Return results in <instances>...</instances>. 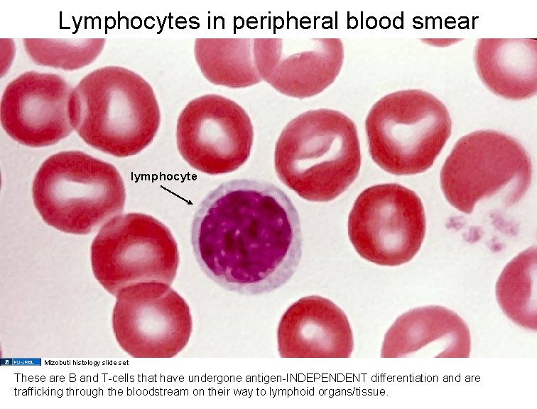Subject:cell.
Listing matches in <instances>:
<instances>
[{
	"mask_svg": "<svg viewBox=\"0 0 537 409\" xmlns=\"http://www.w3.org/2000/svg\"><path fill=\"white\" fill-rule=\"evenodd\" d=\"M190 241L210 278L245 295L287 283L302 254L300 218L291 199L256 180L235 179L212 190L195 212Z\"/></svg>",
	"mask_w": 537,
	"mask_h": 409,
	"instance_id": "obj_1",
	"label": "cell"
},
{
	"mask_svg": "<svg viewBox=\"0 0 537 409\" xmlns=\"http://www.w3.org/2000/svg\"><path fill=\"white\" fill-rule=\"evenodd\" d=\"M68 112L73 130L86 143L119 158L146 148L161 123L150 84L119 66H105L85 75L72 90Z\"/></svg>",
	"mask_w": 537,
	"mask_h": 409,
	"instance_id": "obj_2",
	"label": "cell"
},
{
	"mask_svg": "<svg viewBox=\"0 0 537 409\" xmlns=\"http://www.w3.org/2000/svg\"><path fill=\"white\" fill-rule=\"evenodd\" d=\"M362 163L357 129L341 111H306L291 120L275 146L278 178L300 197L332 200L356 180Z\"/></svg>",
	"mask_w": 537,
	"mask_h": 409,
	"instance_id": "obj_3",
	"label": "cell"
},
{
	"mask_svg": "<svg viewBox=\"0 0 537 409\" xmlns=\"http://www.w3.org/2000/svg\"><path fill=\"white\" fill-rule=\"evenodd\" d=\"M32 196L47 224L65 233L87 234L123 211L126 190L113 165L82 151H67L41 164Z\"/></svg>",
	"mask_w": 537,
	"mask_h": 409,
	"instance_id": "obj_4",
	"label": "cell"
},
{
	"mask_svg": "<svg viewBox=\"0 0 537 409\" xmlns=\"http://www.w3.org/2000/svg\"><path fill=\"white\" fill-rule=\"evenodd\" d=\"M373 161L396 175L426 171L434 163L452 131L445 104L425 91H396L379 99L365 119Z\"/></svg>",
	"mask_w": 537,
	"mask_h": 409,
	"instance_id": "obj_5",
	"label": "cell"
},
{
	"mask_svg": "<svg viewBox=\"0 0 537 409\" xmlns=\"http://www.w3.org/2000/svg\"><path fill=\"white\" fill-rule=\"evenodd\" d=\"M532 176L530 156L513 137L493 130H479L460 138L440 174L448 202L470 214L476 203L503 195L506 204L518 202Z\"/></svg>",
	"mask_w": 537,
	"mask_h": 409,
	"instance_id": "obj_6",
	"label": "cell"
},
{
	"mask_svg": "<svg viewBox=\"0 0 537 409\" xmlns=\"http://www.w3.org/2000/svg\"><path fill=\"white\" fill-rule=\"evenodd\" d=\"M90 258L94 277L114 296L139 282L170 285L179 264L178 244L168 227L151 215L134 212L119 214L102 226Z\"/></svg>",
	"mask_w": 537,
	"mask_h": 409,
	"instance_id": "obj_7",
	"label": "cell"
},
{
	"mask_svg": "<svg viewBox=\"0 0 537 409\" xmlns=\"http://www.w3.org/2000/svg\"><path fill=\"white\" fill-rule=\"evenodd\" d=\"M425 229L420 197L397 183L376 185L363 190L347 222L349 238L358 254L386 266L410 261L421 247Z\"/></svg>",
	"mask_w": 537,
	"mask_h": 409,
	"instance_id": "obj_8",
	"label": "cell"
},
{
	"mask_svg": "<svg viewBox=\"0 0 537 409\" xmlns=\"http://www.w3.org/2000/svg\"><path fill=\"white\" fill-rule=\"evenodd\" d=\"M114 296L112 329L128 354L172 358L187 345L192 329L190 308L170 285L139 282L122 288Z\"/></svg>",
	"mask_w": 537,
	"mask_h": 409,
	"instance_id": "obj_9",
	"label": "cell"
},
{
	"mask_svg": "<svg viewBox=\"0 0 537 409\" xmlns=\"http://www.w3.org/2000/svg\"><path fill=\"white\" fill-rule=\"evenodd\" d=\"M253 139V126L246 111L219 94L191 100L178 119L180 154L192 168L208 175L231 173L244 164Z\"/></svg>",
	"mask_w": 537,
	"mask_h": 409,
	"instance_id": "obj_10",
	"label": "cell"
},
{
	"mask_svg": "<svg viewBox=\"0 0 537 409\" xmlns=\"http://www.w3.org/2000/svg\"><path fill=\"white\" fill-rule=\"evenodd\" d=\"M71 85L55 73L25 72L6 87L1 124L18 143L33 148L55 144L73 131L68 107Z\"/></svg>",
	"mask_w": 537,
	"mask_h": 409,
	"instance_id": "obj_11",
	"label": "cell"
},
{
	"mask_svg": "<svg viewBox=\"0 0 537 409\" xmlns=\"http://www.w3.org/2000/svg\"><path fill=\"white\" fill-rule=\"evenodd\" d=\"M262 80L280 93L305 99L322 92L338 76L344 60L340 38H254Z\"/></svg>",
	"mask_w": 537,
	"mask_h": 409,
	"instance_id": "obj_12",
	"label": "cell"
},
{
	"mask_svg": "<svg viewBox=\"0 0 537 409\" xmlns=\"http://www.w3.org/2000/svg\"><path fill=\"white\" fill-rule=\"evenodd\" d=\"M282 358H349L352 328L345 312L327 298L311 295L293 302L277 329Z\"/></svg>",
	"mask_w": 537,
	"mask_h": 409,
	"instance_id": "obj_13",
	"label": "cell"
},
{
	"mask_svg": "<svg viewBox=\"0 0 537 409\" xmlns=\"http://www.w3.org/2000/svg\"><path fill=\"white\" fill-rule=\"evenodd\" d=\"M435 345L438 358H469L471 336L466 322L443 306L427 305L400 315L385 334L381 358H401Z\"/></svg>",
	"mask_w": 537,
	"mask_h": 409,
	"instance_id": "obj_14",
	"label": "cell"
},
{
	"mask_svg": "<svg viewBox=\"0 0 537 409\" xmlns=\"http://www.w3.org/2000/svg\"><path fill=\"white\" fill-rule=\"evenodd\" d=\"M474 60L480 80L496 95L518 101L536 94V40L480 38Z\"/></svg>",
	"mask_w": 537,
	"mask_h": 409,
	"instance_id": "obj_15",
	"label": "cell"
},
{
	"mask_svg": "<svg viewBox=\"0 0 537 409\" xmlns=\"http://www.w3.org/2000/svg\"><path fill=\"white\" fill-rule=\"evenodd\" d=\"M194 53L205 77L211 83L243 88L262 81L251 38H197Z\"/></svg>",
	"mask_w": 537,
	"mask_h": 409,
	"instance_id": "obj_16",
	"label": "cell"
},
{
	"mask_svg": "<svg viewBox=\"0 0 537 409\" xmlns=\"http://www.w3.org/2000/svg\"><path fill=\"white\" fill-rule=\"evenodd\" d=\"M495 294L509 320L524 329L536 331V247L523 251L507 263L497 281Z\"/></svg>",
	"mask_w": 537,
	"mask_h": 409,
	"instance_id": "obj_17",
	"label": "cell"
},
{
	"mask_svg": "<svg viewBox=\"0 0 537 409\" xmlns=\"http://www.w3.org/2000/svg\"><path fill=\"white\" fill-rule=\"evenodd\" d=\"M23 47L37 65L75 70L91 64L104 47V38H25Z\"/></svg>",
	"mask_w": 537,
	"mask_h": 409,
	"instance_id": "obj_18",
	"label": "cell"
},
{
	"mask_svg": "<svg viewBox=\"0 0 537 409\" xmlns=\"http://www.w3.org/2000/svg\"><path fill=\"white\" fill-rule=\"evenodd\" d=\"M426 42H433L430 45H435V46H445L449 44H452L457 42V39H426Z\"/></svg>",
	"mask_w": 537,
	"mask_h": 409,
	"instance_id": "obj_19",
	"label": "cell"
}]
</instances>
